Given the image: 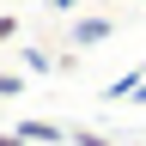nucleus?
<instances>
[{
  "label": "nucleus",
  "instance_id": "nucleus-1",
  "mask_svg": "<svg viewBox=\"0 0 146 146\" xmlns=\"http://www.w3.org/2000/svg\"><path fill=\"white\" fill-rule=\"evenodd\" d=\"M12 134H25V140H43V146H61V140H67V134H61L55 122H18Z\"/></svg>",
  "mask_w": 146,
  "mask_h": 146
},
{
  "label": "nucleus",
  "instance_id": "nucleus-2",
  "mask_svg": "<svg viewBox=\"0 0 146 146\" xmlns=\"http://www.w3.org/2000/svg\"><path fill=\"white\" fill-rule=\"evenodd\" d=\"M110 36V18H85L79 31H73V43H104Z\"/></svg>",
  "mask_w": 146,
  "mask_h": 146
},
{
  "label": "nucleus",
  "instance_id": "nucleus-3",
  "mask_svg": "<svg viewBox=\"0 0 146 146\" xmlns=\"http://www.w3.org/2000/svg\"><path fill=\"white\" fill-rule=\"evenodd\" d=\"M12 31H18V25H12V18H0V43H6V36H12Z\"/></svg>",
  "mask_w": 146,
  "mask_h": 146
},
{
  "label": "nucleus",
  "instance_id": "nucleus-4",
  "mask_svg": "<svg viewBox=\"0 0 146 146\" xmlns=\"http://www.w3.org/2000/svg\"><path fill=\"white\" fill-rule=\"evenodd\" d=\"M0 91H18V79H12V73H0Z\"/></svg>",
  "mask_w": 146,
  "mask_h": 146
},
{
  "label": "nucleus",
  "instance_id": "nucleus-5",
  "mask_svg": "<svg viewBox=\"0 0 146 146\" xmlns=\"http://www.w3.org/2000/svg\"><path fill=\"white\" fill-rule=\"evenodd\" d=\"M0 146H25V134H0Z\"/></svg>",
  "mask_w": 146,
  "mask_h": 146
},
{
  "label": "nucleus",
  "instance_id": "nucleus-6",
  "mask_svg": "<svg viewBox=\"0 0 146 146\" xmlns=\"http://www.w3.org/2000/svg\"><path fill=\"white\" fill-rule=\"evenodd\" d=\"M73 6H79V0H55V12H73Z\"/></svg>",
  "mask_w": 146,
  "mask_h": 146
}]
</instances>
